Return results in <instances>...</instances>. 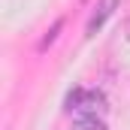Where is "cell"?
Here are the masks:
<instances>
[{
    "instance_id": "cell-1",
    "label": "cell",
    "mask_w": 130,
    "mask_h": 130,
    "mask_svg": "<svg viewBox=\"0 0 130 130\" xmlns=\"http://www.w3.org/2000/svg\"><path fill=\"white\" fill-rule=\"evenodd\" d=\"M67 112L73 115V121H85V118H106V94L94 88H76L67 97Z\"/></svg>"
},
{
    "instance_id": "cell-2",
    "label": "cell",
    "mask_w": 130,
    "mask_h": 130,
    "mask_svg": "<svg viewBox=\"0 0 130 130\" xmlns=\"http://www.w3.org/2000/svg\"><path fill=\"white\" fill-rule=\"evenodd\" d=\"M127 39H130V21H127Z\"/></svg>"
}]
</instances>
